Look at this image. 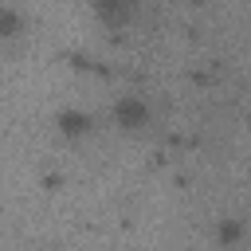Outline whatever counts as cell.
I'll return each instance as SVG.
<instances>
[{
  "label": "cell",
  "instance_id": "obj_1",
  "mask_svg": "<svg viewBox=\"0 0 251 251\" xmlns=\"http://www.w3.org/2000/svg\"><path fill=\"white\" fill-rule=\"evenodd\" d=\"M90 12L106 31H126V27H133L141 0H90Z\"/></svg>",
  "mask_w": 251,
  "mask_h": 251
},
{
  "label": "cell",
  "instance_id": "obj_2",
  "mask_svg": "<svg viewBox=\"0 0 251 251\" xmlns=\"http://www.w3.org/2000/svg\"><path fill=\"white\" fill-rule=\"evenodd\" d=\"M153 122V106L141 98V94H122L114 102V126L122 133H141L145 126Z\"/></svg>",
  "mask_w": 251,
  "mask_h": 251
},
{
  "label": "cell",
  "instance_id": "obj_3",
  "mask_svg": "<svg viewBox=\"0 0 251 251\" xmlns=\"http://www.w3.org/2000/svg\"><path fill=\"white\" fill-rule=\"evenodd\" d=\"M55 129H59V137H67V141H82V137L94 133V114H86V110H78V106H63V110L55 114Z\"/></svg>",
  "mask_w": 251,
  "mask_h": 251
},
{
  "label": "cell",
  "instance_id": "obj_4",
  "mask_svg": "<svg viewBox=\"0 0 251 251\" xmlns=\"http://www.w3.org/2000/svg\"><path fill=\"white\" fill-rule=\"evenodd\" d=\"M24 31H27V20H24V12L0 0V43H12V39H20Z\"/></svg>",
  "mask_w": 251,
  "mask_h": 251
},
{
  "label": "cell",
  "instance_id": "obj_5",
  "mask_svg": "<svg viewBox=\"0 0 251 251\" xmlns=\"http://www.w3.org/2000/svg\"><path fill=\"white\" fill-rule=\"evenodd\" d=\"M239 235H243V227H239L235 220H227V224H220V227H216V243H235Z\"/></svg>",
  "mask_w": 251,
  "mask_h": 251
}]
</instances>
